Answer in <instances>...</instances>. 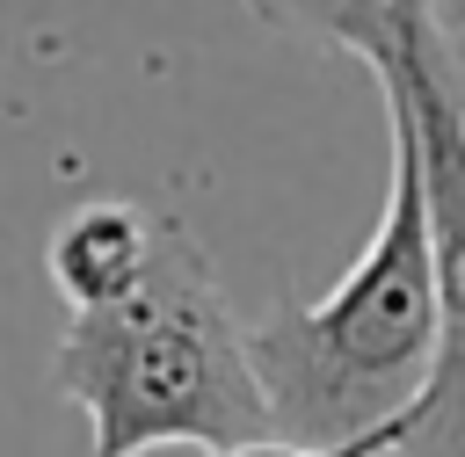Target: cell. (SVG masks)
<instances>
[{
	"label": "cell",
	"mask_w": 465,
	"mask_h": 457,
	"mask_svg": "<svg viewBox=\"0 0 465 457\" xmlns=\"http://www.w3.org/2000/svg\"><path fill=\"white\" fill-rule=\"evenodd\" d=\"M51 377L87 413L94 457H138L160 442L218 457L276 442L262 384L247 370L240 319L211 276V254L182 218L160 225L153 268L131 297L65 319Z\"/></svg>",
	"instance_id": "cell-1"
},
{
	"label": "cell",
	"mask_w": 465,
	"mask_h": 457,
	"mask_svg": "<svg viewBox=\"0 0 465 457\" xmlns=\"http://www.w3.org/2000/svg\"><path fill=\"white\" fill-rule=\"evenodd\" d=\"M240 341H247V370L262 384L276 442L334 450L414 413L436 363V283H429L421 181L400 123H392L385 210L356 268L312 305L283 297L276 312L240 326Z\"/></svg>",
	"instance_id": "cell-2"
},
{
	"label": "cell",
	"mask_w": 465,
	"mask_h": 457,
	"mask_svg": "<svg viewBox=\"0 0 465 457\" xmlns=\"http://www.w3.org/2000/svg\"><path fill=\"white\" fill-rule=\"evenodd\" d=\"M298 29L356 51L385 94V123L407 131L429 283H436V363L407 413L400 457H465V73L443 7L421 0H334V7H269Z\"/></svg>",
	"instance_id": "cell-3"
},
{
	"label": "cell",
	"mask_w": 465,
	"mask_h": 457,
	"mask_svg": "<svg viewBox=\"0 0 465 457\" xmlns=\"http://www.w3.org/2000/svg\"><path fill=\"white\" fill-rule=\"evenodd\" d=\"M160 210L145 203H124V196H87L73 203L51 239H44V268L58 283V297L73 312H102L116 297H131L153 268V247H160Z\"/></svg>",
	"instance_id": "cell-4"
},
{
	"label": "cell",
	"mask_w": 465,
	"mask_h": 457,
	"mask_svg": "<svg viewBox=\"0 0 465 457\" xmlns=\"http://www.w3.org/2000/svg\"><path fill=\"white\" fill-rule=\"evenodd\" d=\"M407 442V421L378 428V435H356V442H334V450H298V442H247V450H218V457H400Z\"/></svg>",
	"instance_id": "cell-5"
}]
</instances>
